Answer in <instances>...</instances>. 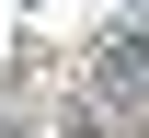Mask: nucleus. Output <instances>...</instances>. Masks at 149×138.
Segmentation results:
<instances>
[{
	"label": "nucleus",
	"instance_id": "nucleus-1",
	"mask_svg": "<svg viewBox=\"0 0 149 138\" xmlns=\"http://www.w3.org/2000/svg\"><path fill=\"white\" fill-rule=\"evenodd\" d=\"M92 81H103V104H138V115H149V35H115L92 58Z\"/></svg>",
	"mask_w": 149,
	"mask_h": 138
}]
</instances>
